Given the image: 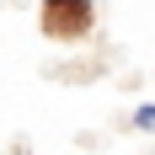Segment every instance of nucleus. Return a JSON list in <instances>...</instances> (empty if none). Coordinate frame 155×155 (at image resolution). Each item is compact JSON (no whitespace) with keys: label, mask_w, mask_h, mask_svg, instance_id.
<instances>
[{"label":"nucleus","mask_w":155,"mask_h":155,"mask_svg":"<svg viewBox=\"0 0 155 155\" xmlns=\"http://www.w3.org/2000/svg\"><path fill=\"white\" fill-rule=\"evenodd\" d=\"M86 27H91V0H43V32L48 38L70 43V38H86Z\"/></svg>","instance_id":"obj_1"},{"label":"nucleus","mask_w":155,"mask_h":155,"mask_svg":"<svg viewBox=\"0 0 155 155\" xmlns=\"http://www.w3.org/2000/svg\"><path fill=\"white\" fill-rule=\"evenodd\" d=\"M134 128H155V107H139V112H134Z\"/></svg>","instance_id":"obj_2"}]
</instances>
